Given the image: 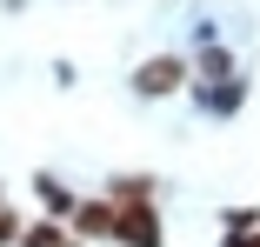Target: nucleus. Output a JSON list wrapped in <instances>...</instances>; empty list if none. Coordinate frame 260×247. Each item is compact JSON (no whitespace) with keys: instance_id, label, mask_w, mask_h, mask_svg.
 <instances>
[{"instance_id":"f257e3e1","label":"nucleus","mask_w":260,"mask_h":247,"mask_svg":"<svg viewBox=\"0 0 260 247\" xmlns=\"http://www.w3.org/2000/svg\"><path fill=\"white\" fill-rule=\"evenodd\" d=\"M114 240L120 247H160V214H153V201H114Z\"/></svg>"},{"instance_id":"f03ea898","label":"nucleus","mask_w":260,"mask_h":247,"mask_svg":"<svg viewBox=\"0 0 260 247\" xmlns=\"http://www.w3.org/2000/svg\"><path fill=\"white\" fill-rule=\"evenodd\" d=\"M187 87V60L180 54H153L134 67V94H147V101H160V94H180Z\"/></svg>"},{"instance_id":"7ed1b4c3","label":"nucleus","mask_w":260,"mask_h":247,"mask_svg":"<svg viewBox=\"0 0 260 247\" xmlns=\"http://www.w3.org/2000/svg\"><path fill=\"white\" fill-rule=\"evenodd\" d=\"M67 227H74L80 240H114V201H80Z\"/></svg>"},{"instance_id":"20e7f679","label":"nucleus","mask_w":260,"mask_h":247,"mask_svg":"<svg viewBox=\"0 0 260 247\" xmlns=\"http://www.w3.org/2000/svg\"><path fill=\"white\" fill-rule=\"evenodd\" d=\"M20 247H80V234H74V227H60L54 214H47L40 227H27V234H20Z\"/></svg>"},{"instance_id":"39448f33","label":"nucleus","mask_w":260,"mask_h":247,"mask_svg":"<svg viewBox=\"0 0 260 247\" xmlns=\"http://www.w3.org/2000/svg\"><path fill=\"white\" fill-rule=\"evenodd\" d=\"M34 187H40V207H47V214H54V221H74V207H80V201H74V194H67V187H60L54 174H40Z\"/></svg>"},{"instance_id":"423d86ee","label":"nucleus","mask_w":260,"mask_h":247,"mask_svg":"<svg viewBox=\"0 0 260 247\" xmlns=\"http://www.w3.org/2000/svg\"><path fill=\"white\" fill-rule=\"evenodd\" d=\"M107 201H153V180L147 174H120V180H107Z\"/></svg>"},{"instance_id":"0eeeda50","label":"nucleus","mask_w":260,"mask_h":247,"mask_svg":"<svg viewBox=\"0 0 260 247\" xmlns=\"http://www.w3.org/2000/svg\"><path fill=\"white\" fill-rule=\"evenodd\" d=\"M200 74H207V87H214V80H234V60H227V47H207V54H200Z\"/></svg>"},{"instance_id":"6e6552de","label":"nucleus","mask_w":260,"mask_h":247,"mask_svg":"<svg viewBox=\"0 0 260 247\" xmlns=\"http://www.w3.org/2000/svg\"><path fill=\"white\" fill-rule=\"evenodd\" d=\"M20 234H27V227H20V214H14V207H0V247H14Z\"/></svg>"}]
</instances>
